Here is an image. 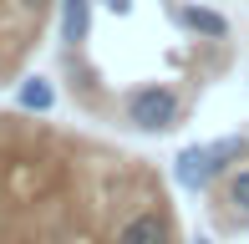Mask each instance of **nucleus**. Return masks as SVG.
Masks as SVG:
<instances>
[{"instance_id": "f257e3e1", "label": "nucleus", "mask_w": 249, "mask_h": 244, "mask_svg": "<svg viewBox=\"0 0 249 244\" xmlns=\"http://www.w3.org/2000/svg\"><path fill=\"white\" fill-rule=\"evenodd\" d=\"M178 112H183V97H178L173 87H163V82L132 87L127 102H122V117H127V127H138V132H168V127H178Z\"/></svg>"}, {"instance_id": "f03ea898", "label": "nucleus", "mask_w": 249, "mask_h": 244, "mask_svg": "<svg viewBox=\"0 0 249 244\" xmlns=\"http://www.w3.org/2000/svg\"><path fill=\"white\" fill-rule=\"evenodd\" d=\"M213 178H224L219 158H213V142H194V148H183L173 158V183L188 188V193H203Z\"/></svg>"}, {"instance_id": "7ed1b4c3", "label": "nucleus", "mask_w": 249, "mask_h": 244, "mask_svg": "<svg viewBox=\"0 0 249 244\" xmlns=\"http://www.w3.org/2000/svg\"><path fill=\"white\" fill-rule=\"evenodd\" d=\"M117 244H173V224L163 209H142L117 229Z\"/></svg>"}, {"instance_id": "20e7f679", "label": "nucleus", "mask_w": 249, "mask_h": 244, "mask_svg": "<svg viewBox=\"0 0 249 244\" xmlns=\"http://www.w3.org/2000/svg\"><path fill=\"white\" fill-rule=\"evenodd\" d=\"M178 26H188L194 36H209V41H224L229 36V20L209 5H178Z\"/></svg>"}, {"instance_id": "39448f33", "label": "nucleus", "mask_w": 249, "mask_h": 244, "mask_svg": "<svg viewBox=\"0 0 249 244\" xmlns=\"http://www.w3.org/2000/svg\"><path fill=\"white\" fill-rule=\"evenodd\" d=\"M92 36V0H61V41L82 46Z\"/></svg>"}, {"instance_id": "423d86ee", "label": "nucleus", "mask_w": 249, "mask_h": 244, "mask_svg": "<svg viewBox=\"0 0 249 244\" xmlns=\"http://www.w3.org/2000/svg\"><path fill=\"white\" fill-rule=\"evenodd\" d=\"M16 107L20 112H51L56 107V87L46 76H26V82L16 87Z\"/></svg>"}, {"instance_id": "0eeeda50", "label": "nucleus", "mask_w": 249, "mask_h": 244, "mask_svg": "<svg viewBox=\"0 0 249 244\" xmlns=\"http://www.w3.org/2000/svg\"><path fill=\"white\" fill-rule=\"evenodd\" d=\"M224 204H234V209L249 214V168H234L229 178H224Z\"/></svg>"}, {"instance_id": "6e6552de", "label": "nucleus", "mask_w": 249, "mask_h": 244, "mask_svg": "<svg viewBox=\"0 0 249 244\" xmlns=\"http://www.w3.org/2000/svg\"><path fill=\"white\" fill-rule=\"evenodd\" d=\"M102 5H107L112 16H132V0H102Z\"/></svg>"}, {"instance_id": "1a4fd4ad", "label": "nucleus", "mask_w": 249, "mask_h": 244, "mask_svg": "<svg viewBox=\"0 0 249 244\" xmlns=\"http://www.w3.org/2000/svg\"><path fill=\"white\" fill-rule=\"evenodd\" d=\"M16 5H20V10H46L51 0H16Z\"/></svg>"}, {"instance_id": "9d476101", "label": "nucleus", "mask_w": 249, "mask_h": 244, "mask_svg": "<svg viewBox=\"0 0 249 244\" xmlns=\"http://www.w3.org/2000/svg\"><path fill=\"white\" fill-rule=\"evenodd\" d=\"M194 244H213V239H203V234H198V239H194Z\"/></svg>"}]
</instances>
